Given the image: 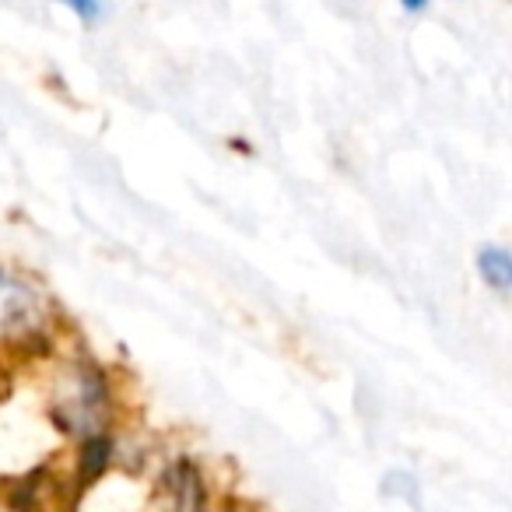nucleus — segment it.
Wrapping results in <instances>:
<instances>
[{"label":"nucleus","mask_w":512,"mask_h":512,"mask_svg":"<svg viewBox=\"0 0 512 512\" xmlns=\"http://www.w3.org/2000/svg\"><path fill=\"white\" fill-rule=\"evenodd\" d=\"M39 330H43V313L36 288L0 271V341L15 344Z\"/></svg>","instance_id":"obj_1"},{"label":"nucleus","mask_w":512,"mask_h":512,"mask_svg":"<svg viewBox=\"0 0 512 512\" xmlns=\"http://www.w3.org/2000/svg\"><path fill=\"white\" fill-rule=\"evenodd\" d=\"M477 274L495 295L512 292V256L505 246H481L477 249Z\"/></svg>","instance_id":"obj_2"},{"label":"nucleus","mask_w":512,"mask_h":512,"mask_svg":"<svg viewBox=\"0 0 512 512\" xmlns=\"http://www.w3.org/2000/svg\"><path fill=\"white\" fill-rule=\"evenodd\" d=\"M60 4H64L71 15H78L81 25H99L109 11L106 0H60Z\"/></svg>","instance_id":"obj_3"},{"label":"nucleus","mask_w":512,"mask_h":512,"mask_svg":"<svg viewBox=\"0 0 512 512\" xmlns=\"http://www.w3.org/2000/svg\"><path fill=\"white\" fill-rule=\"evenodd\" d=\"M428 4H432V0H400V8H404L407 15H425Z\"/></svg>","instance_id":"obj_4"}]
</instances>
